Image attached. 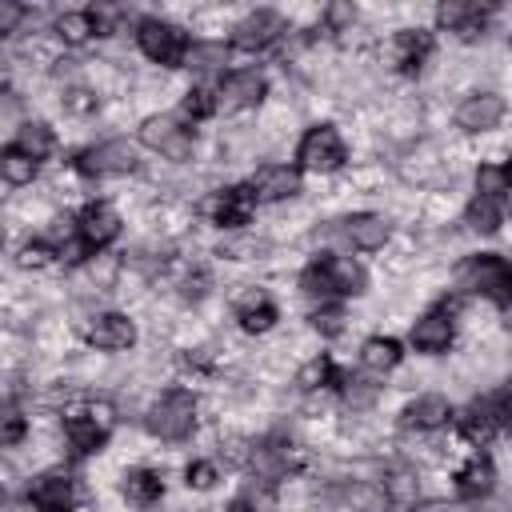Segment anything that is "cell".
I'll return each instance as SVG.
<instances>
[{"mask_svg":"<svg viewBox=\"0 0 512 512\" xmlns=\"http://www.w3.org/2000/svg\"><path fill=\"white\" fill-rule=\"evenodd\" d=\"M368 284L364 268L348 256H316L304 272H300V288L308 296H320V300H340V296H360Z\"/></svg>","mask_w":512,"mask_h":512,"instance_id":"6da1fadb","label":"cell"},{"mask_svg":"<svg viewBox=\"0 0 512 512\" xmlns=\"http://www.w3.org/2000/svg\"><path fill=\"white\" fill-rule=\"evenodd\" d=\"M460 284L484 300H492L496 308L512 312V264L496 252H480V256H468L460 264Z\"/></svg>","mask_w":512,"mask_h":512,"instance_id":"7a4b0ae2","label":"cell"},{"mask_svg":"<svg viewBox=\"0 0 512 512\" xmlns=\"http://www.w3.org/2000/svg\"><path fill=\"white\" fill-rule=\"evenodd\" d=\"M456 424H460V436L464 440H472V444H488V440H496L508 424H512V400H508V392H492V396H480V400H472L460 416H456Z\"/></svg>","mask_w":512,"mask_h":512,"instance_id":"3957f363","label":"cell"},{"mask_svg":"<svg viewBox=\"0 0 512 512\" xmlns=\"http://www.w3.org/2000/svg\"><path fill=\"white\" fill-rule=\"evenodd\" d=\"M136 44H140V52L152 64H164V68H180L188 60V48H192L188 44V32L180 24L156 20V16H148V20L136 24Z\"/></svg>","mask_w":512,"mask_h":512,"instance_id":"277c9868","label":"cell"},{"mask_svg":"<svg viewBox=\"0 0 512 512\" xmlns=\"http://www.w3.org/2000/svg\"><path fill=\"white\" fill-rule=\"evenodd\" d=\"M148 432L160 440H184L196 428V396L184 388H168L152 408H148Z\"/></svg>","mask_w":512,"mask_h":512,"instance_id":"5b68a950","label":"cell"},{"mask_svg":"<svg viewBox=\"0 0 512 512\" xmlns=\"http://www.w3.org/2000/svg\"><path fill=\"white\" fill-rule=\"evenodd\" d=\"M140 144L168 160H188L196 148V136L180 116H148L140 124Z\"/></svg>","mask_w":512,"mask_h":512,"instance_id":"8992f818","label":"cell"},{"mask_svg":"<svg viewBox=\"0 0 512 512\" xmlns=\"http://www.w3.org/2000/svg\"><path fill=\"white\" fill-rule=\"evenodd\" d=\"M344 156H348L344 152V140H340V132L332 124L308 128L304 140H300V148H296V160H300L304 172H336L344 164Z\"/></svg>","mask_w":512,"mask_h":512,"instance_id":"52a82bcc","label":"cell"},{"mask_svg":"<svg viewBox=\"0 0 512 512\" xmlns=\"http://www.w3.org/2000/svg\"><path fill=\"white\" fill-rule=\"evenodd\" d=\"M132 168H136V152L124 140H108V144L76 152V172L80 176H124Z\"/></svg>","mask_w":512,"mask_h":512,"instance_id":"ba28073f","label":"cell"},{"mask_svg":"<svg viewBox=\"0 0 512 512\" xmlns=\"http://www.w3.org/2000/svg\"><path fill=\"white\" fill-rule=\"evenodd\" d=\"M204 208L216 228H244L256 212V192H252V184H228V188L212 192V200Z\"/></svg>","mask_w":512,"mask_h":512,"instance_id":"9c48e42d","label":"cell"},{"mask_svg":"<svg viewBox=\"0 0 512 512\" xmlns=\"http://www.w3.org/2000/svg\"><path fill=\"white\" fill-rule=\"evenodd\" d=\"M76 236H80V248H84V252L108 248V244L120 236V216H116V208L104 204V200L84 204V212L76 216Z\"/></svg>","mask_w":512,"mask_h":512,"instance_id":"30bf717a","label":"cell"},{"mask_svg":"<svg viewBox=\"0 0 512 512\" xmlns=\"http://www.w3.org/2000/svg\"><path fill=\"white\" fill-rule=\"evenodd\" d=\"M264 92H268V80H264V72H256V68H236V72H228V76L220 80V88H216L224 112L256 108V104L264 100Z\"/></svg>","mask_w":512,"mask_h":512,"instance_id":"8fae6325","label":"cell"},{"mask_svg":"<svg viewBox=\"0 0 512 512\" xmlns=\"http://www.w3.org/2000/svg\"><path fill=\"white\" fill-rule=\"evenodd\" d=\"M488 16H492V4H480V0H444L436 8V24L456 32L460 40H476L484 32Z\"/></svg>","mask_w":512,"mask_h":512,"instance_id":"7c38bea8","label":"cell"},{"mask_svg":"<svg viewBox=\"0 0 512 512\" xmlns=\"http://www.w3.org/2000/svg\"><path fill=\"white\" fill-rule=\"evenodd\" d=\"M280 36H284V16L260 8V12L244 16V20L232 28V48H240V52H260V48L276 44Z\"/></svg>","mask_w":512,"mask_h":512,"instance_id":"4fadbf2b","label":"cell"},{"mask_svg":"<svg viewBox=\"0 0 512 512\" xmlns=\"http://www.w3.org/2000/svg\"><path fill=\"white\" fill-rule=\"evenodd\" d=\"M88 344L100 348V352H124L136 344V324L124 316V312H104L88 324Z\"/></svg>","mask_w":512,"mask_h":512,"instance_id":"5bb4252c","label":"cell"},{"mask_svg":"<svg viewBox=\"0 0 512 512\" xmlns=\"http://www.w3.org/2000/svg\"><path fill=\"white\" fill-rule=\"evenodd\" d=\"M452 308L448 304H440V308H428L416 324H412V344L420 348V352H448V344H452Z\"/></svg>","mask_w":512,"mask_h":512,"instance_id":"9a60e30c","label":"cell"},{"mask_svg":"<svg viewBox=\"0 0 512 512\" xmlns=\"http://www.w3.org/2000/svg\"><path fill=\"white\" fill-rule=\"evenodd\" d=\"M28 496H32V504H36L40 512H72V508H76V484H72V476H64V472H44V476H36L32 488H28Z\"/></svg>","mask_w":512,"mask_h":512,"instance_id":"2e32d148","label":"cell"},{"mask_svg":"<svg viewBox=\"0 0 512 512\" xmlns=\"http://www.w3.org/2000/svg\"><path fill=\"white\" fill-rule=\"evenodd\" d=\"M504 120V100L496 92H472L464 96V104L456 108V124L464 132H488Z\"/></svg>","mask_w":512,"mask_h":512,"instance_id":"e0dca14e","label":"cell"},{"mask_svg":"<svg viewBox=\"0 0 512 512\" xmlns=\"http://www.w3.org/2000/svg\"><path fill=\"white\" fill-rule=\"evenodd\" d=\"M252 184V192H256V200H288V196H296L300 192V168H288V164H264V168H256V176L248 180Z\"/></svg>","mask_w":512,"mask_h":512,"instance_id":"ac0fdd59","label":"cell"},{"mask_svg":"<svg viewBox=\"0 0 512 512\" xmlns=\"http://www.w3.org/2000/svg\"><path fill=\"white\" fill-rule=\"evenodd\" d=\"M108 432H112V428H108L104 420H96L92 412L64 420V436H68L72 456H92V452H100V448L108 444Z\"/></svg>","mask_w":512,"mask_h":512,"instance_id":"d6986e66","label":"cell"},{"mask_svg":"<svg viewBox=\"0 0 512 512\" xmlns=\"http://www.w3.org/2000/svg\"><path fill=\"white\" fill-rule=\"evenodd\" d=\"M432 56V32H420V28H400L392 36V60L400 72H420L424 60Z\"/></svg>","mask_w":512,"mask_h":512,"instance_id":"ffe728a7","label":"cell"},{"mask_svg":"<svg viewBox=\"0 0 512 512\" xmlns=\"http://www.w3.org/2000/svg\"><path fill=\"white\" fill-rule=\"evenodd\" d=\"M236 320H240L244 332H268V328L276 324V304H272V296L260 292V288H248V292L236 300Z\"/></svg>","mask_w":512,"mask_h":512,"instance_id":"44dd1931","label":"cell"},{"mask_svg":"<svg viewBox=\"0 0 512 512\" xmlns=\"http://www.w3.org/2000/svg\"><path fill=\"white\" fill-rule=\"evenodd\" d=\"M452 420V404L436 392L428 396H416L408 408H404V428H420V432H432V428H444Z\"/></svg>","mask_w":512,"mask_h":512,"instance_id":"7402d4cb","label":"cell"},{"mask_svg":"<svg viewBox=\"0 0 512 512\" xmlns=\"http://www.w3.org/2000/svg\"><path fill=\"white\" fill-rule=\"evenodd\" d=\"M492 484H496V464H492L488 452H476V456L460 468V476H456V492H460L464 500H480V496H488Z\"/></svg>","mask_w":512,"mask_h":512,"instance_id":"603a6c76","label":"cell"},{"mask_svg":"<svg viewBox=\"0 0 512 512\" xmlns=\"http://www.w3.org/2000/svg\"><path fill=\"white\" fill-rule=\"evenodd\" d=\"M340 224H344V236L352 240V248L372 252V248H380L388 240V220L376 216V212H356V216H348Z\"/></svg>","mask_w":512,"mask_h":512,"instance_id":"cb8c5ba5","label":"cell"},{"mask_svg":"<svg viewBox=\"0 0 512 512\" xmlns=\"http://www.w3.org/2000/svg\"><path fill=\"white\" fill-rule=\"evenodd\" d=\"M504 192H508V188H504ZM500 216H504L500 192H480V188H476V196H472V204H468V212H464L468 228H472V232H496V228H500Z\"/></svg>","mask_w":512,"mask_h":512,"instance_id":"d4e9b609","label":"cell"},{"mask_svg":"<svg viewBox=\"0 0 512 512\" xmlns=\"http://www.w3.org/2000/svg\"><path fill=\"white\" fill-rule=\"evenodd\" d=\"M124 496L132 500V504H156L160 496H164V480H160V472H152V468H132V472H124Z\"/></svg>","mask_w":512,"mask_h":512,"instance_id":"484cf974","label":"cell"},{"mask_svg":"<svg viewBox=\"0 0 512 512\" xmlns=\"http://www.w3.org/2000/svg\"><path fill=\"white\" fill-rule=\"evenodd\" d=\"M24 156H32L36 164L56 148V136H52V128L44 124V120H28V124H20V132H16V140H12Z\"/></svg>","mask_w":512,"mask_h":512,"instance_id":"4316f807","label":"cell"},{"mask_svg":"<svg viewBox=\"0 0 512 512\" xmlns=\"http://www.w3.org/2000/svg\"><path fill=\"white\" fill-rule=\"evenodd\" d=\"M400 356H404L400 340H392V336H368L364 348H360V360H364L368 372H388V368L400 364Z\"/></svg>","mask_w":512,"mask_h":512,"instance_id":"83f0119b","label":"cell"},{"mask_svg":"<svg viewBox=\"0 0 512 512\" xmlns=\"http://www.w3.org/2000/svg\"><path fill=\"white\" fill-rule=\"evenodd\" d=\"M344 380V372L328 360V356H316V360H308L300 372H296V388L300 392H316V388H328V384H340Z\"/></svg>","mask_w":512,"mask_h":512,"instance_id":"f1b7e54d","label":"cell"},{"mask_svg":"<svg viewBox=\"0 0 512 512\" xmlns=\"http://www.w3.org/2000/svg\"><path fill=\"white\" fill-rule=\"evenodd\" d=\"M56 32H60L64 44H84V40L100 36V32H96V16H92V8H88V12H64V16L56 20Z\"/></svg>","mask_w":512,"mask_h":512,"instance_id":"f546056e","label":"cell"},{"mask_svg":"<svg viewBox=\"0 0 512 512\" xmlns=\"http://www.w3.org/2000/svg\"><path fill=\"white\" fill-rule=\"evenodd\" d=\"M220 108V96L212 92V88H204V84H196V88H188L184 92V100H180V120H208L212 112Z\"/></svg>","mask_w":512,"mask_h":512,"instance_id":"4dcf8cb0","label":"cell"},{"mask_svg":"<svg viewBox=\"0 0 512 512\" xmlns=\"http://www.w3.org/2000/svg\"><path fill=\"white\" fill-rule=\"evenodd\" d=\"M36 160L32 156H24L16 144H8L4 152H0V176L8 180V184H32V176H36Z\"/></svg>","mask_w":512,"mask_h":512,"instance_id":"1f68e13d","label":"cell"},{"mask_svg":"<svg viewBox=\"0 0 512 512\" xmlns=\"http://www.w3.org/2000/svg\"><path fill=\"white\" fill-rule=\"evenodd\" d=\"M312 328L324 332V336H336V332L344 328V312H340L336 304H320V308L312 312Z\"/></svg>","mask_w":512,"mask_h":512,"instance_id":"d6a6232c","label":"cell"},{"mask_svg":"<svg viewBox=\"0 0 512 512\" xmlns=\"http://www.w3.org/2000/svg\"><path fill=\"white\" fill-rule=\"evenodd\" d=\"M52 256H56V248H52L48 240H28V244L20 248V264H24V268H44Z\"/></svg>","mask_w":512,"mask_h":512,"instance_id":"836d02e7","label":"cell"},{"mask_svg":"<svg viewBox=\"0 0 512 512\" xmlns=\"http://www.w3.org/2000/svg\"><path fill=\"white\" fill-rule=\"evenodd\" d=\"M216 484V464L212 460H192L188 464V488H212Z\"/></svg>","mask_w":512,"mask_h":512,"instance_id":"e575fe53","label":"cell"},{"mask_svg":"<svg viewBox=\"0 0 512 512\" xmlns=\"http://www.w3.org/2000/svg\"><path fill=\"white\" fill-rule=\"evenodd\" d=\"M20 436H24V416H20L16 408H8V416H4V432H0V444H8V448H12Z\"/></svg>","mask_w":512,"mask_h":512,"instance_id":"d590c367","label":"cell"},{"mask_svg":"<svg viewBox=\"0 0 512 512\" xmlns=\"http://www.w3.org/2000/svg\"><path fill=\"white\" fill-rule=\"evenodd\" d=\"M64 104H68L72 112H92V108H96V96H92V92H84V88H72Z\"/></svg>","mask_w":512,"mask_h":512,"instance_id":"8d00e7d4","label":"cell"},{"mask_svg":"<svg viewBox=\"0 0 512 512\" xmlns=\"http://www.w3.org/2000/svg\"><path fill=\"white\" fill-rule=\"evenodd\" d=\"M20 16H24V8H20V4H12V0H4V4H0V32H12Z\"/></svg>","mask_w":512,"mask_h":512,"instance_id":"74e56055","label":"cell"},{"mask_svg":"<svg viewBox=\"0 0 512 512\" xmlns=\"http://www.w3.org/2000/svg\"><path fill=\"white\" fill-rule=\"evenodd\" d=\"M4 512H40V508L32 504V496H24V500H12V504H8Z\"/></svg>","mask_w":512,"mask_h":512,"instance_id":"f35d334b","label":"cell"},{"mask_svg":"<svg viewBox=\"0 0 512 512\" xmlns=\"http://www.w3.org/2000/svg\"><path fill=\"white\" fill-rule=\"evenodd\" d=\"M500 172H504V184H508V188H512V160H508V164H504V168H500Z\"/></svg>","mask_w":512,"mask_h":512,"instance_id":"ab89813d","label":"cell"},{"mask_svg":"<svg viewBox=\"0 0 512 512\" xmlns=\"http://www.w3.org/2000/svg\"><path fill=\"white\" fill-rule=\"evenodd\" d=\"M232 512H252V508H248L244 500H236V504H232Z\"/></svg>","mask_w":512,"mask_h":512,"instance_id":"60d3db41","label":"cell"},{"mask_svg":"<svg viewBox=\"0 0 512 512\" xmlns=\"http://www.w3.org/2000/svg\"><path fill=\"white\" fill-rule=\"evenodd\" d=\"M504 392H508V400H512V380H508V388H504Z\"/></svg>","mask_w":512,"mask_h":512,"instance_id":"b9f144b4","label":"cell"}]
</instances>
